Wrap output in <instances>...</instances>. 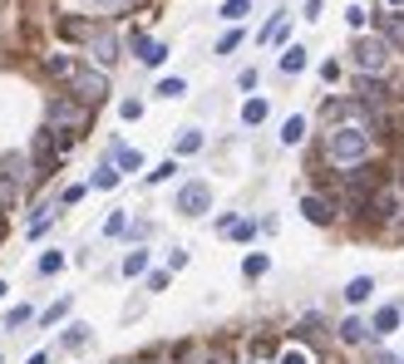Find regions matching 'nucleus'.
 <instances>
[{
	"label": "nucleus",
	"instance_id": "nucleus-1",
	"mask_svg": "<svg viewBox=\"0 0 404 364\" xmlns=\"http://www.w3.org/2000/svg\"><path fill=\"white\" fill-rule=\"evenodd\" d=\"M370 153H375V138L365 123H335L325 133V163H335V168H360Z\"/></svg>",
	"mask_w": 404,
	"mask_h": 364
},
{
	"label": "nucleus",
	"instance_id": "nucleus-2",
	"mask_svg": "<svg viewBox=\"0 0 404 364\" xmlns=\"http://www.w3.org/2000/svg\"><path fill=\"white\" fill-rule=\"evenodd\" d=\"M64 84H69L74 98H84V103H103L108 98V69H99V64H74L64 74Z\"/></svg>",
	"mask_w": 404,
	"mask_h": 364
},
{
	"label": "nucleus",
	"instance_id": "nucleus-3",
	"mask_svg": "<svg viewBox=\"0 0 404 364\" xmlns=\"http://www.w3.org/2000/svg\"><path fill=\"white\" fill-rule=\"evenodd\" d=\"M355 69L360 74H385L390 69V55H395V45L385 40V35H365V40H355Z\"/></svg>",
	"mask_w": 404,
	"mask_h": 364
},
{
	"label": "nucleus",
	"instance_id": "nucleus-4",
	"mask_svg": "<svg viewBox=\"0 0 404 364\" xmlns=\"http://www.w3.org/2000/svg\"><path fill=\"white\" fill-rule=\"evenodd\" d=\"M89 108H94V103H84V98H74V93H69V98H55V103H50V128H60V133L74 138V133L89 128Z\"/></svg>",
	"mask_w": 404,
	"mask_h": 364
},
{
	"label": "nucleus",
	"instance_id": "nucleus-5",
	"mask_svg": "<svg viewBox=\"0 0 404 364\" xmlns=\"http://www.w3.org/2000/svg\"><path fill=\"white\" fill-rule=\"evenodd\" d=\"M173 207H178L183 217H202V212L212 207V187H207V182H183V187H178V202H173Z\"/></svg>",
	"mask_w": 404,
	"mask_h": 364
},
{
	"label": "nucleus",
	"instance_id": "nucleus-6",
	"mask_svg": "<svg viewBox=\"0 0 404 364\" xmlns=\"http://www.w3.org/2000/svg\"><path fill=\"white\" fill-rule=\"evenodd\" d=\"M355 98H360V103H370V108L380 113V108L390 103V89H385V79H380V74H355Z\"/></svg>",
	"mask_w": 404,
	"mask_h": 364
},
{
	"label": "nucleus",
	"instance_id": "nucleus-7",
	"mask_svg": "<svg viewBox=\"0 0 404 364\" xmlns=\"http://www.w3.org/2000/svg\"><path fill=\"white\" fill-rule=\"evenodd\" d=\"M113 59H118V35H113V30H94V35H89V64L108 69Z\"/></svg>",
	"mask_w": 404,
	"mask_h": 364
},
{
	"label": "nucleus",
	"instance_id": "nucleus-8",
	"mask_svg": "<svg viewBox=\"0 0 404 364\" xmlns=\"http://www.w3.org/2000/svg\"><path fill=\"white\" fill-rule=\"evenodd\" d=\"M301 212H305V222H315V227H330V217H335V202H325L320 192H305V197H301Z\"/></svg>",
	"mask_w": 404,
	"mask_h": 364
},
{
	"label": "nucleus",
	"instance_id": "nucleus-9",
	"mask_svg": "<svg viewBox=\"0 0 404 364\" xmlns=\"http://www.w3.org/2000/svg\"><path fill=\"white\" fill-rule=\"evenodd\" d=\"M133 55H138L148 69H158V64L168 59V45H158V40H148V35H133Z\"/></svg>",
	"mask_w": 404,
	"mask_h": 364
},
{
	"label": "nucleus",
	"instance_id": "nucleus-10",
	"mask_svg": "<svg viewBox=\"0 0 404 364\" xmlns=\"http://www.w3.org/2000/svg\"><path fill=\"white\" fill-rule=\"evenodd\" d=\"M375 25H380V35H385L390 45H400V50H404V15H400V10H380Z\"/></svg>",
	"mask_w": 404,
	"mask_h": 364
},
{
	"label": "nucleus",
	"instance_id": "nucleus-11",
	"mask_svg": "<svg viewBox=\"0 0 404 364\" xmlns=\"http://www.w3.org/2000/svg\"><path fill=\"white\" fill-rule=\"evenodd\" d=\"M20 197H25V178H10V173H0V207L10 212V207H20Z\"/></svg>",
	"mask_w": 404,
	"mask_h": 364
},
{
	"label": "nucleus",
	"instance_id": "nucleus-12",
	"mask_svg": "<svg viewBox=\"0 0 404 364\" xmlns=\"http://www.w3.org/2000/svg\"><path fill=\"white\" fill-rule=\"evenodd\" d=\"M395 325H400V305H380V310H375V325H370V330H375V335L385 340V335H390Z\"/></svg>",
	"mask_w": 404,
	"mask_h": 364
},
{
	"label": "nucleus",
	"instance_id": "nucleus-13",
	"mask_svg": "<svg viewBox=\"0 0 404 364\" xmlns=\"http://www.w3.org/2000/svg\"><path fill=\"white\" fill-rule=\"evenodd\" d=\"M266 113H271V108H266V98H247V103H242V123H247V128L266 123Z\"/></svg>",
	"mask_w": 404,
	"mask_h": 364
},
{
	"label": "nucleus",
	"instance_id": "nucleus-14",
	"mask_svg": "<svg viewBox=\"0 0 404 364\" xmlns=\"http://www.w3.org/2000/svg\"><path fill=\"white\" fill-rule=\"evenodd\" d=\"M340 340H345V345H360V340H370V325L350 315V320H340Z\"/></svg>",
	"mask_w": 404,
	"mask_h": 364
},
{
	"label": "nucleus",
	"instance_id": "nucleus-15",
	"mask_svg": "<svg viewBox=\"0 0 404 364\" xmlns=\"http://www.w3.org/2000/svg\"><path fill=\"white\" fill-rule=\"evenodd\" d=\"M94 30H99V25H89V20H60V35H64V40H89Z\"/></svg>",
	"mask_w": 404,
	"mask_h": 364
},
{
	"label": "nucleus",
	"instance_id": "nucleus-16",
	"mask_svg": "<svg viewBox=\"0 0 404 364\" xmlns=\"http://www.w3.org/2000/svg\"><path fill=\"white\" fill-rule=\"evenodd\" d=\"M113 163H118L123 173H138V168H143V153H138V148H123V143H118V148H113Z\"/></svg>",
	"mask_w": 404,
	"mask_h": 364
},
{
	"label": "nucleus",
	"instance_id": "nucleus-17",
	"mask_svg": "<svg viewBox=\"0 0 404 364\" xmlns=\"http://www.w3.org/2000/svg\"><path fill=\"white\" fill-rule=\"evenodd\" d=\"M370 290H375V280H370V275H355V280L345 285V300L360 305V300H370Z\"/></svg>",
	"mask_w": 404,
	"mask_h": 364
},
{
	"label": "nucleus",
	"instance_id": "nucleus-18",
	"mask_svg": "<svg viewBox=\"0 0 404 364\" xmlns=\"http://www.w3.org/2000/svg\"><path fill=\"white\" fill-rule=\"evenodd\" d=\"M301 138H305V118L296 113V118H286V123H281V143H286V148H296Z\"/></svg>",
	"mask_w": 404,
	"mask_h": 364
},
{
	"label": "nucleus",
	"instance_id": "nucleus-19",
	"mask_svg": "<svg viewBox=\"0 0 404 364\" xmlns=\"http://www.w3.org/2000/svg\"><path fill=\"white\" fill-rule=\"evenodd\" d=\"M276 364H315V355L305 345H286V350H276Z\"/></svg>",
	"mask_w": 404,
	"mask_h": 364
},
{
	"label": "nucleus",
	"instance_id": "nucleus-20",
	"mask_svg": "<svg viewBox=\"0 0 404 364\" xmlns=\"http://www.w3.org/2000/svg\"><path fill=\"white\" fill-rule=\"evenodd\" d=\"M266 271H271V261H266L262 251H247V261H242V275H247V280H257V275H266Z\"/></svg>",
	"mask_w": 404,
	"mask_h": 364
},
{
	"label": "nucleus",
	"instance_id": "nucleus-21",
	"mask_svg": "<svg viewBox=\"0 0 404 364\" xmlns=\"http://www.w3.org/2000/svg\"><path fill=\"white\" fill-rule=\"evenodd\" d=\"M30 320H35V310H30V305H15V310H5L0 330H20V325H30Z\"/></svg>",
	"mask_w": 404,
	"mask_h": 364
},
{
	"label": "nucleus",
	"instance_id": "nucleus-22",
	"mask_svg": "<svg viewBox=\"0 0 404 364\" xmlns=\"http://www.w3.org/2000/svg\"><path fill=\"white\" fill-rule=\"evenodd\" d=\"M89 187H99V192H108V187H118V163H103L99 173L89 178Z\"/></svg>",
	"mask_w": 404,
	"mask_h": 364
},
{
	"label": "nucleus",
	"instance_id": "nucleus-23",
	"mask_svg": "<svg viewBox=\"0 0 404 364\" xmlns=\"http://www.w3.org/2000/svg\"><path fill=\"white\" fill-rule=\"evenodd\" d=\"M301 69H305V50L301 45H291V50L281 55V74H301Z\"/></svg>",
	"mask_w": 404,
	"mask_h": 364
},
{
	"label": "nucleus",
	"instance_id": "nucleus-24",
	"mask_svg": "<svg viewBox=\"0 0 404 364\" xmlns=\"http://www.w3.org/2000/svg\"><path fill=\"white\" fill-rule=\"evenodd\" d=\"M148 271V251H128L123 256V275H143Z\"/></svg>",
	"mask_w": 404,
	"mask_h": 364
},
{
	"label": "nucleus",
	"instance_id": "nucleus-25",
	"mask_svg": "<svg viewBox=\"0 0 404 364\" xmlns=\"http://www.w3.org/2000/svg\"><path fill=\"white\" fill-rule=\"evenodd\" d=\"M89 345V325H69V335H64V350H84Z\"/></svg>",
	"mask_w": 404,
	"mask_h": 364
},
{
	"label": "nucleus",
	"instance_id": "nucleus-26",
	"mask_svg": "<svg viewBox=\"0 0 404 364\" xmlns=\"http://www.w3.org/2000/svg\"><path fill=\"white\" fill-rule=\"evenodd\" d=\"M188 93V79H163L158 84V98H183Z\"/></svg>",
	"mask_w": 404,
	"mask_h": 364
},
{
	"label": "nucleus",
	"instance_id": "nucleus-27",
	"mask_svg": "<svg viewBox=\"0 0 404 364\" xmlns=\"http://www.w3.org/2000/svg\"><path fill=\"white\" fill-rule=\"evenodd\" d=\"M128 232V212H113L108 222H103V237H123Z\"/></svg>",
	"mask_w": 404,
	"mask_h": 364
},
{
	"label": "nucleus",
	"instance_id": "nucleus-28",
	"mask_svg": "<svg viewBox=\"0 0 404 364\" xmlns=\"http://www.w3.org/2000/svg\"><path fill=\"white\" fill-rule=\"evenodd\" d=\"M247 10H252V0H227V5H222L217 15H222V20H242Z\"/></svg>",
	"mask_w": 404,
	"mask_h": 364
},
{
	"label": "nucleus",
	"instance_id": "nucleus-29",
	"mask_svg": "<svg viewBox=\"0 0 404 364\" xmlns=\"http://www.w3.org/2000/svg\"><path fill=\"white\" fill-rule=\"evenodd\" d=\"M64 315H69V295H64V300H55V305H50L40 320H45V325H55V320H64Z\"/></svg>",
	"mask_w": 404,
	"mask_h": 364
},
{
	"label": "nucleus",
	"instance_id": "nucleus-30",
	"mask_svg": "<svg viewBox=\"0 0 404 364\" xmlns=\"http://www.w3.org/2000/svg\"><path fill=\"white\" fill-rule=\"evenodd\" d=\"M60 266H64V251H45V256H40V271L45 275H55Z\"/></svg>",
	"mask_w": 404,
	"mask_h": 364
},
{
	"label": "nucleus",
	"instance_id": "nucleus-31",
	"mask_svg": "<svg viewBox=\"0 0 404 364\" xmlns=\"http://www.w3.org/2000/svg\"><path fill=\"white\" fill-rule=\"evenodd\" d=\"M198 148H202V133L198 128H188V133L178 138V153H198Z\"/></svg>",
	"mask_w": 404,
	"mask_h": 364
},
{
	"label": "nucleus",
	"instance_id": "nucleus-32",
	"mask_svg": "<svg viewBox=\"0 0 404 364\" xmlns=\"http://www.w3.org/2000/svg\"><path fill=\"white\" fill-rule=\"evenodd\" d=\"M237 45H242V30H227V35H222V40H217V55H232V50H237Z\"/></svg>",
	"mask_w": 404,
	"mask_h": 364
},
{
	"label": "nucleus",
	"instance_id": "nucleus-33",
	"mask_svg": "<svg viewBox=\"0 0 404 364\" xmlns=\"http://www.w3.org/2000/svg\"><path fill=\"white\" fill-rule=\"evenodd\" d=\"M173 173H178V163H173V158H168V163H158V168H153V173H148V182H168V178H173Z\"/></svg>",
	"mask_w": 404,
	"mask_h": 364
},
{
	"label": "nucleus",
	"instance_id": "nucleus-34",
	"mask_svg": "<svg viewBox=\"0 0 404 364\" xmlns=\"http://www.w3.org/2000/svg\"><path fill=\"white\" fill-rule=\"evenodd\" d=\"M118 113H123V118H143V98H123Z\"/></svg>",
	"mask_w": 404,
	"mask_h": 364
},
{
	"label": "nucleus",
	"instance_id": "nucleus-35",
	"mask_svg": "<svg viewBox=\"0 0 404 364\" xmlns=\"http://www.w3.org/2000/svg\"><path fill=\"white\" fill-rule=\"evenodd\" d=\"M232 237H237V241H252V237H257V222H232Z\"/></svg>",
	"mask_w": 404,
	"mask_h": 364
},
{
	"label": "nucleus",
	"instance_id": "nucleus-36",
	"mask_svg": "<svg viewBox=\"0 0 404 364\" xmlns=\"http://www.w3.org/2000/svg\"><path fill=\"white\" fill-rule=\"evenodd\" d=\"M345 20H350V30H360V25L370 20V10H360V5H350V10H345Z\"/></svg>",
	"mask_w": 404,
	"mask_h": 364
},
{
	"label": "nucleus",
	"instance_id": "nucleus-37",
	"mask_svg": "<svg viewBox=\"0 0 404 364\" xmlns=\"http://www.w3.org/2000/svg\"><path fill=\"white\" fill-rule=\"evenodd\" d=\"M320 79L335 84V79H340V59H325V64H320Z\"/></svg>",
	"mask_w": 404,
	"mask_h": 364
},
{
	"label": "nucleus",
	"instance_id": "nucleus-38",
	"mask_svg": "<svg viewBox=\"0 0 404 364\" xmlns=\"http://www.w3.org/2000/svg\"><path fill=\"white\" fill-rule=\"evenodd\" d=\"M79 197H84V187H79V182H74V187H64V192H60V207H74V202H79Z\"/></svg>",
	"mask_w": 404,
	"mask_h": 364
},
{
	"label": "nucleus",
	"instance_id": "nucleus-39",
	"mask_svg": "<svg viewBox=\"0 0 404 364\" xmlns=\"http://www.w3.org/2000/svg\"><path fill=\"white\" fill-rule=\"evenodd\" d=\"M207 364H237V360H232L227 350H212V355H207Z\"/></svg>",
	"mask_w": 404,
	"mask_h": 364
},
{
	"label": "nucleus",
	"instance_id": "nucleus-40",
	"mask_svg": "<svg viewBox=\"0 0 404 364\" xmlns=\"http://www.w3.org/2000/svg\"><path fill=\"white\" fill-rule=\"evenodd\" d=\"M30 364H50V355H30Z\"/></svg>",
	"mask_w": 404,
	"mask_h": 364
},
{
	"label": "nucleus",
	"instance_id": "nucleus-41",
	"mask_svg": "<svg viewBox=\"0 0 404 364\" xmlns=\"http://www.w3.org/2000/svg\"><path fill=\"white\" fill-rule=\"evenodd\" d=\"M375 364H400V360H395V355H380V360H375Z\"/></svg>",
	"mask_w": 404,
	"mask_h": 364
},
{
	"label": "nucleus",
	"instance_id": "nucleus-42",
	"mask_svg": "<svg viewBox=\"0 0 404 364\" xmlns=\"http://www.w3.org/2000/svg\"><path fill=\"white\" fill-rule=\"evenodd\" d=\"M390 5H395V10H400V5H404V0H390Z\"/></svg>",
	"mask_w": 404,
	"mask_h": 364
},
{
	"label": "nucleus",
	"instance_id": "nucleus-43",
	"mask_svg": "<svg viewBox=\"0 0 404 364\" xmlns=\"http://www.w3.org/2000/svg\"><path fill=\"white\" fill-rule=\"evenodd\" d=\"M0 295H5V280H0Z\"/></svg>",
	"mask_w": 404,
	"mask_h": 364
}]
</instances>
